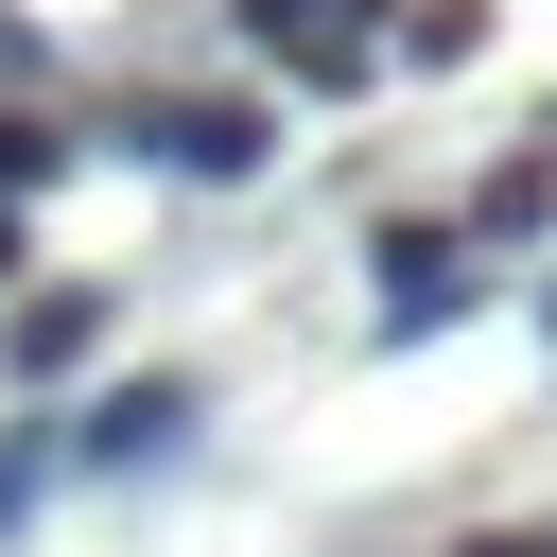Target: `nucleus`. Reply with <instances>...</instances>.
<instances>
[{"label": "nucleus", "instance_id": "f257e3e1", "mask_svg": "<svg viewBox=\"0 0 557 557\" xmlns=\"http://www.w3.org/2000/svg\"><path fill=\"white\" fill-rule=\"evenodd\" d=\"M122 157L174 174V191H244V174L278 157V122H261L244 87H139V104H122Z\"/></svg>", "mask_w": 557, "mask_h": 557}, {"label": "nucleus", "instance_id": "f03ea898", "mask_svg": "<svg viewBox=\"0 0 557 557\" xmlns=\"http://www.w3.org/2000/svg\"><path fill=\"white\" fill-rule=\"evenodd\" d=\"M470 261H487V244H470L453 209H400V226H366V278H383V296H366V331H383V348H418V331H453V313L487 296Z\"/></svg>", "mask_w": 557, "mask_h": 557}, {"label": "nucleus", "instance_id": "7ed1b4c3", "mask_svg": "<svg viewBox=\"0 0 557 557\" xmlns=\"http://www.w3.org/2000/svg\"><path fill=\"white\" fill-rule=\"evenodd\" d=\"M191 418H209V383H191V366H139V383H104V400H87L70 470H174V453H191Z\"/></svg>", "mask_w": 557, "mask_h": 557}, {"label": "nucleus", "instance_id": "20e7f679", "mask_svg": "<svg viewBox=\"0 0 557 557\" xmlns=\"http://www.w3.org/2000/svg\"><path fill=\"white\" fill-rule=\"evenodd\" d=\"M244 35H261V70H296V87H366V70H383V0H244Z\"/></svg>", "mask_w": 557, "mask_h": 557}, {"label": "nucleus", "instance_id": "39448f33", "mask_svg": "<svg viewBox=\"0 0 557 557\" xmlns=\"http://www.w3.org/2000/svg\"><path fill=\"white\" fill-rule=\"evenodd\" d=\"M87 348H104V278H35V296L0 313V366H17V383H70Z\"/></svg>", "mask_w": 557, "mask_h": 557}, {"label": "nucleus", "instance_id": "423d86ee", "mask_svg": "<svg viewBox=\"0 0 557 557\" xmlns=\"http://www.w3.org/2000/svg\"><path fill=\"white\" fill-rule=\"evenodd\" d=\"M453 226H470V244H540V226H557V157L522 139V157H505V174H487V191H470Z\"/></svg>", "mask_w": 557, "mask_h": 557}, {"label": "nucleus", "instance_id": "0eeeda50", "mask_svg": "<svg viewBox=\"0 0 557 557\" xmlns=\"http://www.w3.org/2000/svg\"><path fill=\"white\" fill-rule=\"evenodd\" d=\"M400 52H418V70H470V52H487V0H400V17H383V70H400Z\"/></svg>", "mask_w": 557, "mask_h": 557}, {"label": "nucleus", "instance_id": "6e6552de", "mask_svg": "<svg viewBox=\"0 0 557 557\" xmlns=\"http://www.w3.org/2000/svg\"><path fill=\"white\" fill-rule=\"evenodd\" d=\"M52 174H70V139H52V122H17V104H0V209H35V191H52Z\"/></svg>", "mask_w": 557, "mask_h": 557}, {"label": "nucleus", "instance_id": "1a4fd4ad", "mask_svg": "<svg viewBox=\"0 0 557 557\" xmlns=\"http://www.w3.org/2000/svg\"><path fill=\"white\" fill-rule=\"evenodd\" d=\"M453 557H557V522H487V540H453Z\"/></svg>", "mask_w": 557, "mask_h": 557}, {"label": "nucleus", "instance_id": "9d476101", "mask_svg": "<svg viewBox=\"0 0 557 557\" xmlns=\"http://www.w3.org/2000/svg\"><path fill=\"white\" fill-rule=\"evenodd\" d=\"M0 278H17V209H0Z\"/></svg>", "mask_w": 557, "mask_h": 557}, {"label": "nucleus", "instance_id": "9b49d317", "mask_svg": "<svg viewBox=\"0 0 557 557\" xmlns=\"http://www.w3.org/2000/svg\"><path fill=\"white\" fill-rule=\"evenodd\" d=\"M540 348H557V278H540Z\"/></svg>", "mask_w": 557, "mask_h": 557}]
</instances>
